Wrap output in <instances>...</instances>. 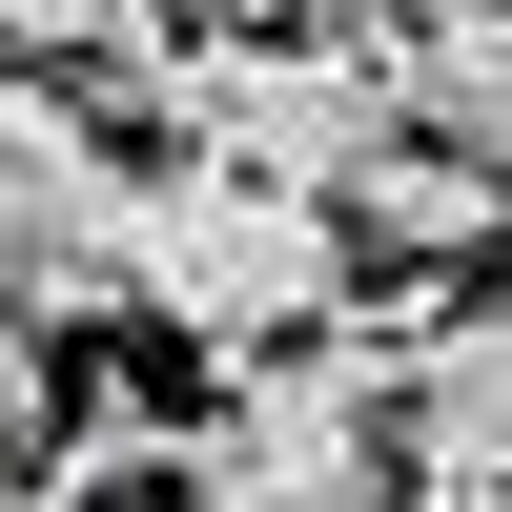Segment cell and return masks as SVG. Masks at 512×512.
I'll use <instances>...</instances> for the list:
<instances>
[{
  "label": "cell",
  "mask_w": 512,
  "mask_h": 512,
  "mask_svg": "<svg viewBox=\"0 0 512 512\" xmlns=\"http://www.w3.org/2000/svg\"><path fill=\"white\" fill-rule=\"evenodd\" d=\"M123 308L185 328V349H287V328L349 308V205L328 185H267V164L185 144L123 185Z\"/></svg>",
  "instance_id": "cell-1"
},
{
  "label": "cell",
  "mask_w": 512,
  "mask_h": 512,
  "mask_svg": "<svg viewBox=\"0 0 512 512\" xmlns=\"http://www.w3.org/2000/svg\"><path fill=\"white\" fill-rule=\"evenodd\" d=\"M410 123V21L369 0V21H246L185 62V144L267 164V185H349L369 144Z\"/></svg>",
  "instance_id": "cell-2"
},
{
  "label": "cell",
  "mask_w": 512,
  "mask_h": 512,
  "mask_svg": "<svg viewBox=\"0 0 512 512\" xmlns=\"http://www.w3.org/2000/svg\"><path fill=\"white\" fill-rule=\"evenodd\" d=\"M123 123L82 82H0V328L62 349L82 308H123Z\"/></svg>",
  "instance_id": "cell-3"
},
{
  "label": "cell",
  "mask_w": 512,
  "mask_h": 512,
  "mask_svg": "<svg viewBox=\"0 0 512 512\" xmlns=\"http://www.w3.org/2000/svg\"><path fill=\"white\" fill-rule=\"evenodd\" d=\"M390 431L431 492L512 512V308H410L390 328Z\"/></svg>",
  "instance_id": "cell-4"
},
{
  "label": "cell",
  "mask_w": 512,
  "mask_h": 512,
  "mask_svg": "<svg viewBox=\"0 0 512 512\" xmlns=\"http://www.w3.org/2000/svg\"><path fill=\"white\" fill-rule=\"evenodd\" d=\"M328 205H349V226L390 246V267H472V246H512V185H492V164H451L431 123H390V144H369ZM369 246H349V267H369Z\"/></svg>",
  "instance_id": "cell-5"
},
{
  "label": "cell",
  "mask_w": 512,
  "mask_h": 512,
  "mask_svg": "<svg viewBox=\"0 0 512 512\" xmlns=\"http://www.w3.org/2000/svg\"><path fill=\"white\" fill-rule=\"evenodd\" d=\"M410 123L512 185V0H431V21H410Z\"/></svg>",
  "instance_id": "cell-6"
},
{
  "label": "cell",
  "mask_w": 512,
  "mask_h": 512,
  "mask_svg": "<svg viewBox=\"0 0 512 512\" xmlns=\"http://www.w3.org/2000/svg\"><path fill=\"white\" fill-rule=\"evenodd\" d=\"M82 21H103V0H0V41H21V62H62Z\"/></svg>",
  "instance_id": "cell-7"
},
{
  "label": "cell",
  "mask_w": 512,
  "mask_h": 512,
  "mask_svg": "<svg viewBox=\"0 0 512 512\" xmlns=\"http://www.w3.org/2000/svg\"><path fill=\"white\" fill-rule=\"evenodd\" d=\"M390 21H431V0H390Z\"/></svg>",
  "instance_id": "cell-8"
}]
</instances>
